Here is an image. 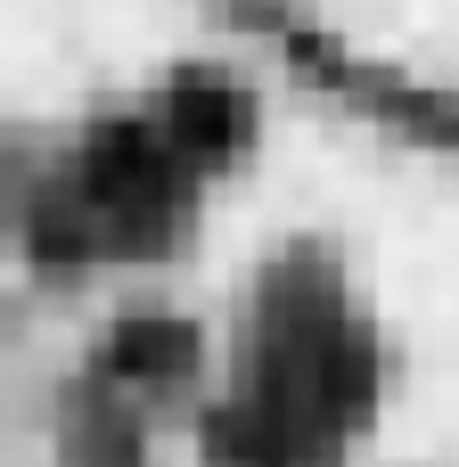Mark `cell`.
Returning a JSON list of instances; mask_svg holds the SVG:
<instances>
[{"label":"cell","instance_id":"obj_1","mask_svg":"<svg viewBox=\"0 0 459 467\" xmlns=\"http://www.w3.org/2000/svg\"><path fill=\"white\" fill-rule=\"evenodd\" d=\"M255 148H263L255 82L222 57H164L156 74L57 123L49 156L16 189L25 263H41L57 287L148 279L214 222Z\"/></svg>","mask_w":459,"mask_h":467},{"label":"cell","instance_id":"obj_2","mask_svg":"<svg viewBox=\"0 0 459 467\" xmlns=\"http://www.w3.org/2000/svg\"><path fill=\"white\" fill-rule=\"evenodd\" d=\"M394 402V328L329 230L271 238L214 312L197 467H353Z\"/></svg>","mask_w":459,"mask_h":467},{"label":"cell","instance_id":"obj_3","mask_svg":"<svg viewBox=\"0 0 459 467\" xmlns=\"http://www.w3.org/2000/svg\"><path fill=\"white\" fill-rule=\"evenodd\" d=\"M214 386V312L115 304L57 378L49 467H172L197 460Z\"/></svg>","mask_w":459,"mask_h":467}]
</instances>
